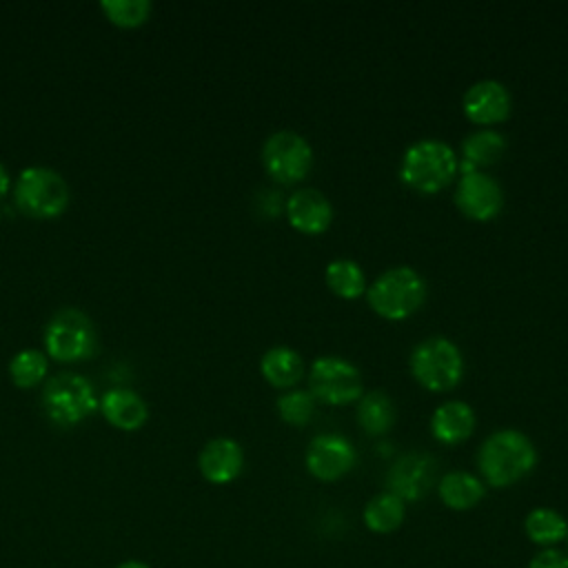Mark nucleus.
<instances>
[{"label": "nucleus", "mask_w": 568, "mask_h": 568, "mask_svg": "<svg viewBox=\"0 0 568 568\" xmlns=\"http://www.w3.org/2000/svg\"><path fill=\"white\" fill-rule=\"evenodd\" d=\"M537 464V448L528 435L517 428L490 433L477 453V466L484 479L495 486H513L524 479Z\"/></svg>", "instance_id": "nucleus-1"}, {"label": "nucleus", "mask_w": 568, "mask_h": 568, "mask_svg": "<svg viewBox=\"0 0 568 568\" xmlns=\"http://www.w3.org/2000/svg\"><path fill=\"white\" fill-rule=\"evenodd\" d=\"M457 171V155L453 146L439 138H424L413 142L399 164V178L415 191L433 193L444 189Z\"/></svg>", "instance_id": "nucleus-2"}, {"label": "nucleus", "mask_w": 568, "mask_h": 568, "mask_svg": "<svg viewBox=\"0 0 568 568\" xmlns=\"http://www.w3.org/2000/svg\"><path fill=\"white\" fill-rule=\"evenodd\" d=\"M426 297L424 277L406 264L382 271L366 288V300L386 320H404L422 306Z\"/></svg>", "instance_id": "nucleus-3"}, {"label": "nucleus", "mask_w": 568, "mask_h": 568, "mask_svg": "<svg viewBox=\"0 0 568 568\" xmlns=\"http://www.w3.org/2000/svg\"><path fill=\"white\" fill-rule=\"evenodd\" d=\"M13 202L27 217L53 220L67 211L71 191L58 171L49 166H27L13 186Z\"/></svg>", "instance_id": "nucleus-4"}, {"label": "nucleus", "mask_w": 568, "mask_h": 568, "mask_svg": "<svg viewBox=\"0 0 568 568\" xmlns=\"http://www.w3.org/2000/svg\"><path fill=\"white\" fill-rule=\"evenodd\" d=\"M98 333L87 313L80 308H60L44 326V353L53 362L75 364L93 357Z\"/></svg>", "instance_id": "nucleus-5"}, {"label": "nucleus", "mask_w": 568, "mask_h": 568, "mask_svg": "<svg viewBox=\"0 0 568 568\" xmlns=\"http://www.w3.org/2000/svg\"><path fill=\"white\" fill-rule=\"evenodd\" d=\"M42 410L60 428H69L98 410V397L91 382L75 373H60L47 379L42 388Z\"/></svg>", "instance_id": "nucleus-6"}, {"label": "nucleus", "mask_w": 568, "mask_h": 568, "mask_svg": "<svg viewBox=\"0 0 568 568\" xmlns=\"http://www.w3.org/2000/svg\"><path fill=\"white\" fill-rule=\"evenodd\" d=\"M410 371L428 390H448L459 384L464 357L455 342L444 335H430L415 344L410 353Z\"/></svg>", "instance_id": "nucleus-7"}, {"label": "nucleus", "mask_w": 568, "mask_h": 568, "mask_svg": "<svg viewBox=\"0 0 568 568\" xmlns=\"http://www.w3.org/2000/svg\"><path fill=\"white\" fill-rule=\"evenodd\" d=\"M308 393L324 404H348L364 393L359 368L337 355H320L308 371Z\"/></svg>", "instance_id": "nucleus-8"}, {"label": "nucleus", "mask_w": 568, "mask_h": 568, "mask_svg": "<svg viewBox=\"0 0 568 568\" xmlns=\"http://www.w3.org/2000/svg\"><path fill=\"white\" fill-rule=\"evenodd\" d=\"M262 164L277 182H295L308 173L313 164V149L302 133L280 129L264 140Z\"/></svg>", "instance_id": "nucleus-9"}, {"label": "nucleus", "mask_w": 568, "mask_h": 568, "mask_svg": "<svg viewBox=\"0 0 568 568\" xmlns=\"http://www.w3.org/2000/svg\"><path fill=\"white\" fill-rule=\"evenodd\" d=\"M355 446L339 433H320L306 446V468L322 481H335L355 466Z\"/></svg>", "instance_id": "nucleus-10"}, {"label": "nucleus", "mask_w": 568, "mask_h": 568, "mask_svg": "<svg viewBox=\"0 0 568 568\" xmlns=\"http://www.w3.org/2000/svg\"><path fill=\"white\" fill-rule=\"evenodd\" d=\"M455 204L473 220H490L501 211L504 191L493 175L475 169L457 180Z\"/></svg>", "instance_id": "nucleus-11"}, {"label": "nucleus", "mask_w": 568, "mask_h": 568, "mask_svg": "<svg viewBox=\"0 0 568 568\" xmlns=\"http://www.w3.org/2000/svg\"><path fill=\"white\" fill-rule=\"evenodd\" d=\"M435 470L437 464L428 453H404L386 475L388 493L397 495L402 501L422 499L435 481Z\"/></svg>", "instance_id": "nucleus-12"}, {"label": "nucleus", "mask_w": 568, "mask_h": 568, "mask_svg": "<svg viewBox=\"0 0 568 568\" xmlns=\"http://www.w3.org/2000/svg\"><path fill=\"white\" fill-rule=\"evenodd\" d=\"M510 104H513L510 91L506 89L504 82L495 78L477 80L466 89L462 100L466 118L475 124H486V126L501 122L510 113Z\"/></svg>", "instance_id": "nucleus-13"}, {"label": "nucleus", "mask_w": 568, "mask_h": 568, "mask_svg": "<svg viewBox=\"0 0 568 568\" xmlns=\"http://www.w3.org/2000/svg\"><path fill=\"white\" fill-rule=\"evenodd\" d=\"M288 222L302 233H322L333 220V204L313 186H302L286 197L284 204Z\"/></svg>", "instance_id": "nucleus-14"}, {"label": "nucleus", "mask_w": 568, "mask_h": 568, "mask_svg": "<svg viewBox=\"0 0 568 568\" xmlns=\"http://www.w3.org/2000/svg\"><path fill=\"white\" fill-rule=\"evenodd\" d=\"M242 466H244V450L231 437L209 439L197 455V468L202 477L211 484L233 481L242 473Z\"/></svg>", "instance_id": "nucleus-15"}, {"label": "nucleus", "mask_w": 568, "mask_h": 568, "mask_svg": "<svg viewBox=\"0 0 568 568\" xmlns=\"http://www.w3.org/2000/svg\"><path fill=\"white\" fill-rule=\"evenodd\" d=\"M102 417L118 430H138L146 424L149 419V406L142 399V395H138L131 388H111L102 395L100 404H98Z\"/></svg>", "instance_id": "nucleus-16"}, {"label": "nucleus", "mask_w": 568, "mask_h": 568, "mask_svg": "<svg viewBox=\"0 0 568 568\" xmlns=\"http://www.w3.org/2000/svg\"><path fill=\"white\" fill-rule=\"evenodd\" d=\"M475 428V413L462 399H448L435 408L430 417L433 435L444 444H459L470 437Z\"/></svg>", "instance_id": "nucleus-17"}, {"label": "nucleus", "mask_w": 568, "mask_h": 568, "mask_svg": "<svg viewBox=\"0 0 568 568\" xmlns=\"http://www.w3.org/2000/svg\"><path fill=\"white\" fill-rule=\"evenodd\" d=\"M506 151V138L490 126H481L470 131L462 142L464 153V173L475 171V166H488L501 158Z\"/></svg>", "instance_id": "nucleus-18"}, {"label": "nucleus", "mask_w": 568, "mask_h": 568, "mask_svg": "<svg viewBox=\"0 0 568 568\" xmlns=\"http://www.w3.org/2000/svg\"><path fill=\"white\" fill-rule=\"evenodd\" d=\"M260 371L268 384L277 388H288L302 377L304 362L300 353L291 346H271L260 359Z\"/></svg>", "instance_id": "nucleus-19"}, {"label": "nucleus", "mask_w": 568, "mask_h": 568, "mask_svg": "<svg viewBox=\"0 0 568 568\" xmlns=\"http://www.w3.org/2000/svg\"><path fill=\"white\" fill-rule=\"evenodd\" d=\"M484 490L486 488H484L481 479H477L475 475H470L466 470L446 473L437 484L439 499L453 510H468V508L477 506L484 497Z\"/></svg>", "instance_id": "nucleus-20"}, {"label": "nucleus", "mask_w": 568, "mask_h": 568, "mask_svg": "<svg viewBox=\"0 0 568 568\" xmlns=\"http://www.w3.org/2000/svg\"><path fill=\"white\" fill-rule=\"evenodd\" d=\"M406 515L404 501L393 493H379L364 506V524L368 530L386 535L402 526Z\"/></svg>", "instance_id": "nucleus-21"}, {"label": "nucleus", "mask_w": 568, "mask_h": 568, "mask_svg": "<svg viewBox=\"0 0 568 568\" xmlns=\"http://www.w3.org/2000/svg\"><path fill=\"white\" fill-rule=\"evenodd\" d=\"M357 422L371 435L386 433L395 422L393 399L384 390L362 393L357 404Z\"/></svg>", "instance_id": "nucleus-22"}, {"label": "nucleus", "mask_w": 568, "mask_h": 568, "mask_svg": "<svg viewBox=\"0 0 568 568\" xmlns=\"http://www.w3.org/2000/svg\"><path fill=\"white\" fill-rule=\"evenodd\" d=\"M524 532L526 537L537 544L552 548L557 541H561L568 535V521L552 508H532L524 519Z\"/></svg>", "instance_id": "nucleus-23"}, {"label": "nucleus", "mask_w": 568, "mask_h": 568, "mask_svg": "<svg viewBox=\"0 0 568 568\" xmlns=\"http://www.w3.org/2000/svg\"><path fill=\"white\" fill-rule=\"evenodd\" d=\"M47 373H49V357L38 348L18 351L9 362V377L13 386L22 390L38 386L47 377Z\"/></svg>", "instance_id": "nucleus-24"}, {"label": "nucleus", "mask_w": 568, "mask_h": 568, "mask_svg": "<svg viewBox=\"0 0 568 568\" xmlns=\"http://www.w3.org/2000/svg\"><path fill=\"white\" fill-rule=\"evenodd\" d=\"M326 284L342 297H357L366 288V275L362 266L351 257H337L326 264Z\"/></svg>", "instance_id": "nucleus-25"}, {"label": "nucleus", "mask_w": 568, "mask_h": 568, "mask_svg": "<svg viewBox=\"0 0 568 568\" xmlns=\"http://www.w3.org/2000/svg\"><path fill=\"white\" fill-rule=\"evenodd\" d=\"M100 9L111 24L120 29H135L151 18L153 4L149 0H102Z\"/></svg>", "instance_id": "nucleus-26"}, {"label": "nucleus", "mask_w": 568, "mask_h": 568, "mask_svg": "<svg viewBox=\"0 0 568 568\" xmlns=\"http://www.w3.org/2000/svg\"><path fill=\"white\" fill-rule=\"evenodd\" d=\"M277 413L284 422H288L293 426H302L315 413V397L302 388L286 390L277 397Z\"/></svg>", "instance_id": "nucleus-27"}, {"label": "nucleus", "mask_w": 568, "mask_h": 568, "mask_svg": "<svg viewBox=\"0 0 568 568\" xmlns=\"http://www.w3.org/2000/svg\"><path fill=\"white\" fill-rule=\"evenodd\" d=\"M528 568H568V555L559 548H544L530 559Z\"/></svg>", "instance_id": "nucleus-28"}, {"label": "nucleus", "mask_w": 568, "mask_h": 568, "mask_svg": "<svg viewBox=\"0 0 568 568\" xmlns=\"http://www.w3.org/2000/svg\"><path fill=\"white\" fill-rule=\"evenodd\" d=\"M9 189H11V175H9V171L0 164V200L9 193Z\"/></svg>", "instance_id": "nucleus-29"}, {"label": "nucleus", "mask_w": 568, "mask_h": 568, "mask_svg": "<svg viewBox=\"0 0 568 568\" xmlns=\"http://www.w3.org/2000/svg\"><path fill=\"white\" fill-rule=\"evenodd\" d=\"M115 568H149V566H146V564H142V561L129 559V561H122V564H118Z\"/></svg>", "instance_id": "nucleus-30"}, {"label": "nucleus", "mask_w": 568, "mask_h": 568, "mask_svg": "<svg viewBox=\"0 0 568 568\" xmlns=\"http://www.w3.org/2000/svg\"><path fill=\"white\" fill-rule=\"evenodd\" d=\"M566 537H568V535H566Z\"/></svg>", "instance_id": "nucleus-31"}]
</instances>
